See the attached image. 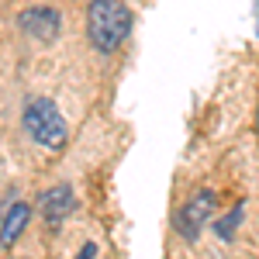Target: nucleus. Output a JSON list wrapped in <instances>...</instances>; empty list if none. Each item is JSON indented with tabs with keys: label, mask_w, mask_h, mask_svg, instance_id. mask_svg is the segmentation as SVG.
Returning <instances> with one entry per match:
<instances>
[{
	"label": "nucleus",
	"mask_w": 259,
	"mask_h": 259,
	"mask_svg": "<svg viewBox=\"0 0 259 259\" xmlns=\"http://www.w3.org/2000/svg\"><path fill=\"white\" fill-rule=\"evenodd\" d=\"M132 31V11L121 0H90L87 7V35L100 56L118 52Z\"/></svg>",
	"instance_id": "nucleus-1"
},
{
	"label": "nucleus",
	"mask_w": 259,
	"mask_h": 259,
	"mask_svg": "<svg viewBox=\"0 0 259 259\" xmlns=\"http://www.w3.org/2000/svg\"><path fill=\"white\" fill-rule=\"evenodd\" d=\"M24 132L31 135V139L45 145V149H66V139H69V128H66V121H62L59 107L52 104V100L45 97H31L24 104Z\"/></svg>",
	"instance_id": "nucleus-2"
},
{
	"label": "nucleus",
	"mask_w": 259,
	"mask_h": 259,
	"mask_svg": "<svg viewBox=\"0 0 259 259\" xmlns=\"http://www.w3.org/2000/svg\"><path fill=\"white\" fill-rule=\"evenodd\" d=\"M214 190H194V197L187 200L183 207H180L177 214V232L183 235V239H197L200 232H204V225L211 221V214H214Z\"/></svg>",
	"instance_id": "nucleus-3"
},
{
	"label": "nucleus",
	"mask_w": 259,
	"mask_h": 259,
	"mask_svg": "<svg viewBox=\"0 0 259 259\" xmlns=\"http://www.w3.org/2000/svg\"><path fill=\"white\" fill-rule=\"evenodd\" d=\"M18 28L35 41H56L59 38V28H62V18L56 7H28L18 18Z\"/></svg>",
	"instance_id": "nucleus-4"
},
{
	"label": "nucleus",
	"mask_w": 259,
	"mask_h": 259,
	"mask_svg": "<svg viewBox=\"0 0 259 259\" xmlns=\"http://www.w3.org/2000/svg\"><path fill=\"white\" fill-rule=\"evenodd\" d=\"M73 207H76V197H73V190L66 183H59V187H52V190L41 194V214L49 221V228H59L62 221L73 214Z\"/></svg>",
	"instance_id": "nucleus-5"
},
{
	"label": "nucleus",
	"mask_w": 259,
	"mask_h": 259,
	"mask_svg": "<svg viewBox=\"0 0 259 259\" xmlns=\"http://www.w3.org/2000/svg\"><path fill=\"white\" fill-rule=\"evenodd\" d=\"M28 221H31V207L24 200H11L7 211H4V221H0V245L11 249L21 239V232L28 228Z\"/></svg>",
	"instance_id": "nucleus-6"
},
{
	"label": "nucleus",
	"mask_w": 259,
	"mask_h": 259,
	"mask_svg": "<svg viewBox=\"0 0 259 259\" xmlns=\"http://www.w3.org/2000/svg\"><path fill=\"white\" fill-rule=\"evenodd\" d=\"M242 214H245V207H242V204H235V207H232V211H228V214H225L221 221H214V232H218V239L228 242L232 235H235V228L242 225Z\"/></svg>",
	"instance_id": "nucleus-7"
},
{
	"label": "nucleus",
	"mask_w": 259,
	"mask_h": 259,
	"mask_svg": "<svg viewBox=\"0 0 259 259\" xmlns=\"http://www.w3.org/2000/svg\"><path fill=\"white\" fill-rule=\"evenodd\" d=\"M94 252H97V245H94V242H87V245L80 249V256H76V259H94Z\"/></svg>",
	"instance_id": "nucleus-8"
}]
</instances>
